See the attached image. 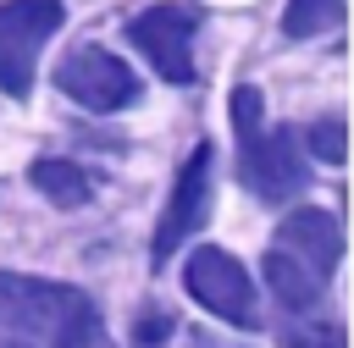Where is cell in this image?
I'll return each instance as SVG.
<instances>
[{"instance_id":"3957f363","label":"cell","mask_w":354,"mask_h":348,"mask_svg":"<svg viewBox=\"0 0 354 348\" xmlns=\"http://www.w3.org/2000/svg\"><path fill=\"white\" fill-rule=\"evenodd\" d=\"M61 0H0V94L28 99L44 44L61 33Z\"/></svg>"},{"instance_id":"8fae6325","label":"cell","mask_w":354,"mask_h":348,"mask_svg":"<svg viewBox=\"0 0 354 348\" xmlns=\"http://www.w3.org/2000/svg\"><path fill=\"white\" fill-rule=\"evenodd\" d=\"M337 22H343V0H288V11H282L288 39H315V33L337 28Z\"/></svg>"},{"instance_id":"277c9868","label":"cell","mask_w":354,"mask_h":348,"mask_svg":"<svg viewBox=\"0 0 354 348\" xmlns=\"http://www.w3.org/2000/svg\"><path fill=\"white\" fill-rule=\"evenodd\" d=\"M183 282H188L194 304H205L221 326L249 331V326L260 320V293H254L249 271H243L227 249H216V243L194 249V254H188V265H183Z\"/></svg>"},{"instance_id":"7c38bea8","label":"cell","mask_w":354,"mask_h":348,"mask_svg":"<svg viewBox=\"0 0 354 348\" xmlns=\"http://www.w3.org/2000/svg\"><path fill=\"white\" fill-rule=\"evenodd\" d=\"M304 149L326 166H343V116H321L304 127Z\"/></svg>"},{"instance_id":"30bf717a","label":"cell","mask_w":354,"mask_h":348,"mask_svg":"<svg viewBox=\"0 0 354 348\" xmlns=\"http://www.w3.org/2000/svg\"><path fill=\"white\" fill-rule=\"evenodd\" d=\"M266 287H271V298L282 304V309H310L315 298H321V276H310L293 254H282V249H271L266 254Z\"/></svg>"},{"instance_id":"6da1fadb","label":"cell","mask_w":354,"mask_h":348,"mask_svg":"<svg viewBox=\"0 0 354 348\" xmlns=\"http://www.w3.org/2000/svg\"><path fill=\"white\" fill-rule=\"evenodd\" d=\"M232 127H238V177L254 199L266 204H282L304 188V149H299V133L293 127H271L266 133V105H260V88H232Z\"/></svg>"},{"instance_id":"5bb4252c","label":"cell","mask_w":354,"mask_h":348,"mask_svg":"<svg viewBox=\"0 0 354 348\" xmlns=\"http://www.w3.org/2000/svg\"><path fill=\"white\" fill-rule=\"evenodd\" d=\"M277 348H343V326H293Z\"/></svg>"},{"instance_id":"9c48e42d","label":"cell","mask_w":354,"mask_h":348,"mask_svg":"<svg viewBox=\"0 0 354 348\" xmlns=\"http://www.w3.org/2000/svg\"><path fill=\"white\" fill-rule=\"evenodd\" d=\"M28 182H33L55 210H77V204L94 199V177H88L83 166H72V160H33V166H28Z\"/></svg>"},{"instance_id":"7a4b0ae2","label":"cell","mask_w":354,"mask_h":348,"mask_svg":"<svg viewBox=\"0 0 354 348\" xmlns=\"http://www.w3.org/2000/svg\"><path fill=\"white\" fill-rule=\"evenodd\" d=\"M94 309L77 287L0 271V348H50L66 320Z\"/></svg>"},{"instance_id":"52a82bcc","label":"cell","mask_w":354,"mask_h":348,"mask_svg":"<svg viewBox=\"0 0 354 348\" xmlns=\"http://www.w3.org/2000/svg\"><path fill=\"white\" fill-rule=\"evenodd\" d=\"M210 166H216L210 144H194V155L177 166L171 199H166L160 226H155V265H166V260L177 254V243H188V238L205 226V215H210Z\"/></svg>"},{"instance_id":"4fadbf2b","label":"cell","mask_w":354,"mask_h":348,"mask_svg":"<svg viewBox=\"0 0 354 348\" xmlns=\"http://www.w3.org/2000/svg\"><path fill=\"white\" fill-rule=\"evenodd\" d=\"M50 348H116V342L105 337L100 315H94V309H83L77 320H66V326L55 331V342H50Z\"/></svg>"},{"instance_id":"ba28073f","label":"cell","mask_w":354,"mask_h":348,"mask_svg":"<svg viewBox=\"0 0 354 348\" xmlns=\"http://www.w3.org/2000/svg\"><path fill=\"white\" fill-rule=\"evenodd\" d=\"M277 249L293 254L310 276L326 282V276L337 271V260H343V226H337L332 210L304 204V210H288V215H282V226H277Z\"/></svg>"},{"instance_id":"5b68a950","label":"cell","mask_w":354,"mask_h":348,"mask_svg":"<svg viewBox=\"0 0 354 348\" xmlns=\"http://www.w3.org/2000/svg\"><path fill=\"white\" fill-rule=\"evenodd\" d=\"M55 88L66 99H77L83 110L94 116H111V110H127L138 99V77L127 61H116L105 44H77L55 61Z\"/></svg>"},{"instance_id":"8992f818","label":"cell","mask_w":354,"mask_h":348,"mask_svg":"<svg viewBox=\"0 0 354 348\" xmlns=\"http://www.w3.org/2000/svg\"><path fill=\"white\" fill-rule=\"evenodd\" d=\"M194 28L199 17L188 6H149L127 22V39L166 83H194Z\"/></svg>"}]
</instances>
